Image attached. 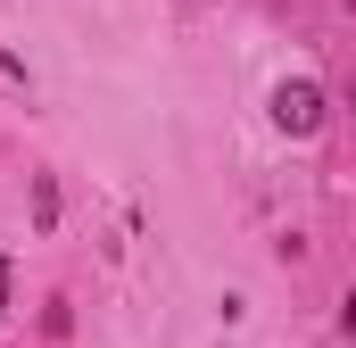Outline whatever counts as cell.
I'll return each mask as SVG.
<instances>
[{
	"instance_id": "3957f363",
	"label": "cell",
	"mask_w": 356,
	"mask_h": 348,
	"mask_svg": "<svg viewBox=\"0 0 356 348\" xmlns=\"http://www.w3.org/2000/svg\"><path fill=\"white\" fill-rule=\"evenodd\" d=\"M348 108H356V84H348Z\"/></svg>"
},
{
	"instance_id": "7a4b0ae2",
	"label": "cell",
	"mask_w": 356,
	"mask_h": 348,
	"mask_svg": "<svg viewBox=\"0 0 356 348\" xmlns=\"http://www.w3.org/2000/svg\"><path fill=\"white\" fill-rule=\"evenodd\" d=\"M340 324H348V332H356V290H348V307H340Z\"/></svg>"
},
{
	"instance_id": "6da1fadb",
	"label": "cell",
	"mask_w": 356,
	"mask_h": 348,
	"mask_svg": "<svg viewBox=\"0 0 356 348\" xmlns=\"http://www.w3.org/2000/svg\"><path fill=\"white\" fill-rule=\"evenodd\" d=\"M273 125H282V133H315V125H323V91L315 84H282L273 91Z\"/></svg>"
}]
</instances>
